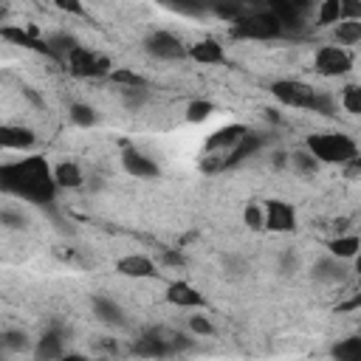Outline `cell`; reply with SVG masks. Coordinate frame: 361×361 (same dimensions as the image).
Returning a JSON list of instances; mask_svg holds the SVG:
<instances>
[{
	"label": "cell",
	"instance_id": "6da1fadb",
	"mask_svg": "<svg viewBox=\"0 0 361 361\" xmlns=\"http://www.w3.org/2000/svg\"><path fill=\"white\" fill-rule=\"evenodd\" d=\"M0 192L23 197L34 206H48L56 197L51 166L42 155H28L11 164H0Z\"/></svg>",
	"mask_w": 361,
	"mask_h": 361
},
{
	"label": "cell",
	"instance_id": "7a4b0ae2",
	"mask_svg": "<svg viewBox=\"0 0 361 361\" xmlns=\"http://www.w3.org/2000/svg\"><path fill=\"white\" fill-rule=\"evenodd\" d=\"M305 149L316 164H350L358 158V144L344 133H313L307 135Z\"/></svg>",
	"mask_w": 361,
	"mask_h": 361
},
{
	"label": "cell",
	"instance_id": "3957f363",
	"mask_svg": "<svg viewBox=\"0 0 361 361\" xmlns=\"http://www.w3.org/2000/svg\"><path fill=\"white\" fill-rule=\"evenodd\" d=\"M231 34L240 39H276L282 37V25L279 20L265 8V11H243L234 23H231Z\"/></svg>",
	"mask_w": 361,
	"mask_h": 361
},
{
	"label": "cell",
	"instance_id": "277c9868",
	"mask_svg": "<svg viewBox=\"0 0 361 361\" xmlns=\"http://www.w3.org/2000/svg\"><path fill=\"white\" fill-rule=\"evenodd\" d=\"M65 65L68 71L76 76V79H96V76H107L113 71L110 59L99 51H90L85 45H76L68 56H65Z\"/></svg>",
	"mask_w": 361,
	"mask_h": 361
},
{
	"label": "cell",
	"instance_id": "5b68a950",
	"mask_svg": "<svg viewBox=\"0 0 361 361\" xmlns=\"http://www.w3.org/2000/svg\"><path fill=\"white\" fill-rule=\"evenodd\" d=\"M271 93L276 102H282L288 107H299V110H310L313 99H316V90L302 79H276L271 85Z\"/></svg>",
	"mask_w": 361,
	"mask_h": 361
},
{
	"label": "cell",
	"instance_id": "8992f818",
	"mask_svg": "<svg viewBox=\"0 0 361 361\" xmlns=\"http://www.w3.org/2000/svg\"><path fill=\"white\" fill-rule=\"evenodd\" d=\"M144 51L149 56H155V59H169V62L186 56L183 39L178 34H172V31H164V28H155V31H149L144 37Z\"/></svg>",
	"mask_w": 361,
	"mask_h": 361
},
{
	"label": "cell",
	"instance_id": "52a82bcc",
	"mask_svg": "<svg viewBox=\"0 0 361 361\" xmlns=\"http://www.w3.org/2000/svg\"><path fill=\"white\" fill-rule=\"evenodd\" d=\"M313 65H316V73L322 76H344L353 68V56L338 45H322L316 51Z\"/></svg>",
	"mask_w": 361,
	"mask_h": 361
},
{
	"label": "cell",
	"instance_id": "ba28073f",
	"mask_svg": "<svg viewBox=\"0 0 361 361\" xmlns=\"http://www.w3.org/2000/svg\"><path fill=\"white\" fill-rule=\"evenodd\" d=\"M262 226L271 228V231H279V234H288L296 228V209L285 200H268L262 206Z\"/></svg>",
	"mask_w": 361,
	"mask_h": 361
},
{
	"label": "cell",
	"instance_id": "9c48e42d",
	"mask_svg": "<svg viewBox=\"0 0 361 361\" xmlns=\"http://www.w3.org/2000/svg\"><path fill=\"white\" fill-rule=\"evenodd\" d=\"M133 353H135L138 358H166V355H172L164 330H144V333L133 341Z\"/></svg>",
	"mask_w": 361,
	"mask_h": 361
},
{
	"label": "cell",
	"instance_id": "30bf717a",
	"mask_svg": "<svg viewBox=\"0 0 361 361\" xmlns=\"http://www.w3.org/2000/svg\"><path fill=\"white\" fill-rule=\"evenodd\" d=\"M259 147H262L259 133H251V130H248V133H245V135H243V138H240V141H237V144H234V147H231L226 155H220V161L214 164V172H217V169H226V166H237L240 161L251 158V155H254Z\"/></svg>",
	"mask_w": 361,
	"mask_h": 361
},
{
	"label": "cell",
	"instance_id": "8fae6325",
	"mask_svg": "<svg viewBox=\"0 0 361 361\" xmlns=\"http://www.w3.org/2000/svg\"><path fill=\"white\" fill-rule=\"evenodd\" d=\"M248 130L243 127V124H226V127H220V130H214L209 138H206V144H203V149L209 152V155H226L243 135H245Z\"/></svg>",
	"mask_w": 361,
	"mask_h": 361
},
{
	"label": "cell",
	"instance_id": "7c38bea8",
	"mask_svg": "<svg viewBox=\"0 0 361 361\" xmlns=\"http://www.w3.org/2000/svg\"><path fill=\"white\" fill-rule=\"evenodd\" d=\"M121 164H124L127 175L141 178V180H152V178L161 175L158 164H155L149 155H144V152H138V149H133V147H127V149L121 152Z\"/></svg>",
	"mask_w": 361,
	"mask_h": 361
},
{
	"label": "cell",
	"instance_id": "4fadbf2b",
	"mask_svg": "<svg viewBox=\"0 0 361 361\" xmlns=\"http://www.w3.org/2000/svg\"><path fill=\"white\" fill-rule=\"evenodd\" d=\"M116 271L127 279H152L158 274L155 262L147 254H127V257L116 259Z\"/></svg>",
	"mask_w": 361,
	"mask_h": 361
},
{
	"label": "cell",
	"instance_id": "5bb4252c",
	"mask_svg": "<svg viewBox=\"0 0 361 361\" xmlns=\"http://www.w3.org/2000/svg\"><path fill=\"white\" fill-rule=\"evenodd\" d=\"M166 302L175 307H206V299L197 288H192L186 279H175L166 288Z\"/></svg>",
	"mask_w": 361,
	"mask_h": 361
},
{
	"label": "cell",
	"instance_id": "9a60e30c",
	"mask_svg": "<svg viewBox=\"0 0 361 361\" xmlns=\"http://www.w3.org/2000/svg\"><path fill=\"white\" fill-rule=\"evenodd\" d=\"M347 265H344V259H336V257H322V259H316L313 262V268H310V276L316 279V282H324V285H338V282H344L347 279Z\"/></svg>",
	"mask_w": 361,
	"mask_h": 361
},
{
	"label": "cell",
	"instance_id": "2e32d148",
	"mask_svg": "<svg viewBox=\"0 0 361 361\" xmlns=\"http://www.w3.org/2000/svg\"><path fill=\"white\" fill-rule=\"evenodd\" d=\"M65 353V336L59 327L45 330L34 344V361H56Z\"/></svg>",
	"mask_w": 361,
	"mask_h": 361
},
{
	"label": "cell",
	"instance_id": "e0dca14e",
	"mask_svg": "<svg viewBox=\"0 0 361 361\" xmlns=\"http://www.w3.org/2000/svg\"><path fill=\"white\" fill-rule=\"evenodd\" d=\"M0 37L20 45V48H28V51H37V54H45L48 56V45L45 39H37V31L34 28H23V25H0Z\"/></svg>",
	"mask_w": 361,
	"mask_h": 361
},
{
	"label": "cell",
	"instance_id": "ac0fdd59",
	"mask_svg": "<svg viewBox=\"0 0 361 361\" xmlns=\"http://www.w3.org/2000/svg\"><path fill=\"white\" fill-rule=\"evenodd\" d=\"M37 141L31 127L23 124H0V149H31Z\"/></svg>",
	"mask_w": 361,
	"mask_h": 361
},
{
	"label": "cell",
	"instance_id": "d6986e66",
	"mask_svg": "<svg viewBox=\"0 0 361 361\" xmlns=\"http://www.w3.org/2000/svg\"><path fill=\"white\" fill-rule=\"evenodd\" d=\"M90 307H93V316H96L102 324H107V327H124V324H127V316H124L121 305L113 302L110 296H102V293L93 296Z\"/></svg>",
	"mask_w": 361,
	"mask_h": 361
},
{
	"label": "cell",
	"instance_id": "ffe728a7",
	"mask_svg": "<svg viewBox=\"0 0 361 361\" xmlns=\"http://www.w3.org/2000/svg\"><path fill=\"white\" fill-rule=\"evenodd\" d=\"M186 56H192L195 62H203V65H223L226 62V51L217 39L206 37V39H197L195 45L186 48Z\"/></svg>",
	"mask_w": 361,
	"mask_h": 361
},
{
	"label": "cell",
	"instance_id": "44dd1931",
	"mask_svg": "<svg viewBox=\"0 0 361 361\" xmlns=\"http://www.w3.org/2000/svg\"><path fill=\"white\" fill-rule=\"evenodd\" d=\"M268 11L279 20L282 34H285V31H299V28H302V6H293V3L276 0V3H271V8H268Z\"/></svg>",
	"mask_w": 361,
	"mask_h": 361
},
{
	"label": "cell",
	"instance_id": "7402d4cb",
	"mask_svg": "<svg viewBox=\"0 0 361 361\" xmlns=\"http://www.w3.org/2000/svg\"><path fill=\"white\" fill-rule=\"evenodd\" d=\"M51 175H54L56 189H79L85 183V175H82L79 164H73V161H59L51 169Z\"/></svg>",
	"mask_w": 361,
	"mask_h": 361
},
{
	"label": "cell",
	"instance_id": "603a6c76",
	"mask_svg": "<svg viewBox=\"0 0 361 361\" xmlns=\"http://www.w3.org/2000/svg\"><path fill=\"white\" fill-rule=\"evenodd\" d=\"M327 248H330V257H336V259H353L358 254L361 243L355 234H338L336 240L327 243Z\"/></svg>",
	"mask_w": 361,
	"mask_h": 361
},
{
	"label": "cell",
	"instance_id": "cb8c5ba5",
	"mask_svg": "<svg viewBox=\"0 0 361 361\" xmlns=\"http://www.w3.org/2000/svg\"><path fill=\"white\" fill-rule=\"evenodd\" d=\"M330 355H333V361H361V338L358 336H347V338L336 341Z\"/></svg>",
	"mask_w": 361,
	"mask_h": 361
},
{
	"label": "cell",
	"instance_id": "d4e9b609",
	"mask_svg": "<svg viewBox=\"0 0 361 361\" xmlns=\"http://www.w3.org/2000/svg\"><path fill=\"white\" fill-rule=\"evenodd\" d=\"M336 39L341 45H355L361 39V20H338L336 23Z\"/></svg>",
	"mask_w": 361,
	"mask_h": 361
},
{
	"label": "cell",
	"instance_id": "484cf974",
	"mask_svg": "<svg viewBox=\"0 0 361 361\" xmlns=\"http://www.w3.org/2000/svg\"><path fill=\"white\" fill-rule=\"evenodd\" d=\"M118 96H121V104H124L130 113H138V110L149 102V87H121Z\"/></svg>",
	"mask_w": 361,
	"mask_h": 361
},
{
	"label": "cell",
	"instance_id": "4316f807",
	"mask_svg": "<svg viewBox=\"0 0 361 361\" xmlns=\"http://www.w3.org/2000/svg\"><path fill=\"white\" fill-rule=\"evenodd\" d=\"M107 76H110L113 85H118V90H121V87H149L147 79H144L141 73L130 71V68H116V71H110Z\"/></svg>",
	"mask_w": 361,
	"mask_h": 361
},
{
	"label": "cell",
	"instance_id": "83f0119b",
	"mask_svg": "<svg viewBox=\"0 0 361 361\" xmlns=\"http://www.w3.org/2000/svg\"><path fill=\"white\" fill-rule=\"evenodd\" d=\"M68 116H71V121H73L76 127H93V124L99 121L96 110H93L90 104H85V102H73L71 110H68Z\"/></svg>",
	"mask_w": 361,
	"mask_h": 361
},
{
	"label": "cell",
	"instance_id": "f1b7e54d",
	"mask_svg": "<svg viewBox=\"0 0 361 361\" xmlns=\"http://www.w3.org/2000/svg\"><path fill=\"white\" fill-rule=\"evenodd\" d=\"M0 344H3L6 353H25L28 350V336L23 330H3Z\"/></svg>",
	"mask_w": 361,
	"mask_h": 361
},
{
	"label": "cell",
	"instance_id": "f546056e",
	"mask_svg": "<svg viewBox=\"0 0 361 361\" xmlns=\"http://www.w3.org/2000/svg\"><path fill=\"white\" fill-rule=\"evenodd\" d=\"M338 20H341V3L338 0H324L316 8V23L319 25H330V23H338Z\"/></svg>",
	"mask_w": 361,
	"mask_h": 361
},
{
	"label": "cell",
	"instance_id": "4dcf8cb0",
	"mask_svg": "<svg viewBox=\"0 0 361 361\" xmlns=\"http://www.w3.org/2000/svg\"><path fill=\"white\" fill-rule=\"evenodd\" d=\"M212 113H214V104L206 102V99H195V102H189V107H186V118H189L192 124L206 121Z\"/></svg>",
	"mask_w": 361,
	"mask_h": 361
},
{
	"label": "cell",
	"instance_id": "1f68e13d",
	"mask_svg": "<svg viewBox=\"0 0 361 361\" xmlns=\"http://www.w3.org/2000/svg\"><path fill=\"white\" fill-rule=\"evenodd\" d=\"M245 271H248L245 257H240V254H226V257H223V274H226V276L240 279V276H245Z\"/></svg>",
	"mask_w": 361,
	"mask_h": 361
},
{
	"label": "cell",
	"instance_id": "d6a6232c",
	"mask_svg": "<svg viewBox=\"0 0 361 361\" xmlns=\"http://www.w3.org/2000/svg\"><path fill=\"white\" fill-rule=\"evenodd\" d=\"M341 107H344L347 113H353V116L361 113V87H358V85H347V87L341 90Z\"/></svg>",
	"mask_w": 361,
	"mask_h": 361
},
{
	"label": "cell",
	"instance_id": "836d02e7",
	"mask_svg": "<svg viewBox=\"0 0 361 361\" xmlns=\"http://www.w3.org/2000/svg\"><path fill=\"white\" fill-rule=\"evenodd\" d=\"M290 161H293V166H296L302 175H310V172H316V169H319L316 158H313L307 149H296V152L290 155Z\"/></svg>",
	"mask_w": 361,
	"mask_h": 361
},
{
	"label": "cell",
	"instance_id": "e575fe53",
	"mask_svg": "<svg viewBox=\"0 0 361 361\" xmlns=\"http://www.w3.org/2000/svg\"><path fill=\"white\" fill-rule=\"evenodd\" d=\"M243 223H245L251 231L265 228V226H262V206H259V203H248L245 212H243Z\"/></svg>",
	"mask_w": 361,
	"mask_h": 361
},
{
	"label": "cell",
	"instance_id": "d590c367",
	"mask_svg": "<svg viewBox=\"0 0 361 361\" xmlns=\"http://www.w3.org/2000/svg\"><path fill=\"white\" fill-rule=\"evenodd\" d=\"M0 226H6V228H25L28 217L23 212H14V209H0Z\"/></svg>",
	"mask_w": 361,
	"mask_h": 361
},
{
	"label": "cell",
	"instance_id": "8d00e7d4",
	"mask_svg": "<svg viewBox=\"0 0 361 361\" xmlns=\"http://www.w3.org/2000/svg\"><path fill=\"white\" fill-rule=\"evenodd\" d=\"M189 330H192L195 336H214V324H212L209 316H203V313L189 316Z\"/></svg>",
	"mask_w": 361,
	"mask_h": 361
},
{
	"label": "cell",
	"instance_id": "74e56055",
	"mask_svg": "<svg viewBox=\"0 0 361 361\" xmlns=\"http://www.w3.org/2000/svg\"><path fill=\"white\" fill-rule=\"evenodd\" d=\"M299 271V257L290 251V248H285L282 254H279V274L282 276H293Z\"/></svg>",
	"mask_w": 361,
	"mask_h": 361
},
{
	"label": "cell",
	"instance_id": "f35d334b",
	"mask_svg": "<svg viewBox=\"0 0 361 361\" xmlns=\"http://www.w3.org/2000/svg\"><path fill=\"white\" fill-rule=\"evenodd\" d=\"M310 110H316V113H322V116H333V113H336V102H333L327 93H316Z\"/></svg>",
	"mask_w": 361,
	"mask_h": 361
},
{
	"label": "cell",
	"instance_id": "ab89813d",
	"mask_svg": "<svg viewBox=\"0 0 361 361\" xmlns=\"http://www.w3.org/2000/svg\"><path fill=\"white\" fill-rule=\"evenodd\" d=\"M161 262H164V265H172V268H183V265H186V257H183L180 251L164 248V251H161Z\"/></svg>",
	"mask_w": 361,
	"mask_h": 361
},
{
	"label": "cell",
	"instance_id": "60d3db41",
	"mask_svg": "<svg viewBox=\"0 0 361 361\" xmlns=\"http://www.w3.org/2000/svg\"><path fill=\"white\" fill-rule=\"evenodd\" d=\"M214 14L223 17V20H231V23H234V20L243 14V8H240V6H214Z\"/></svg>",
	"mask_w": 361,
	"mask_h": 361
},
{
	"label": "cell",
	"instance_id": "b9f144b4",
	"mask_svg": "<svg viewBox=\"0 0 361 361\" xmlns=\"http://www.w3.org/2000/svg\"><path fill=\"white\" fill-rule=\"evenodd\" d=\"M172 11H178V14H203L206 8L203 6H189V3H175V6H169Z\"/></svg>",
	"mask_w": 361,
	"mask_h": 361
},
{
	"label": "cell",
	"instance_id": "7bdbcfd3",
	"mask_svg": "<svg viewBox=\"0 0 361 361\" xmlns=\"http://www.w3.org/2000/svg\"><path fill=\"white\" fill-rule=\"evenodd\" d=\"M23 96H25V99H28L34 107H42V104H45V102H42V96H39L34 87H28V85H23Z\"/></svg>",
	"mask_w": 361,
	"mask_h": 361
},
{
	"label": "cell",
	"instance_id": "ee69618b",
	"mask_svg": "<svg viewBox=\"0 0 361 361\" xmlns=\"http://www.w3.org/2000/svg\"><path fill=\"white\" fill-rule=\"evenodd\" d=\"M56 8H59V11H71V14H85V8H82L79 3H65V0H59Z\"/></svg>",
	"mask_w": 361,
	"mask_h": 361
},
{
	"label": "cell",
	"instance_id": "f6af8a7d",
	"mask_svg": "<svg viewBox=\"0 0 361 361\" xmlns=\"http://www.w3.org/2000/svg\"><path fill=\"white\" fill-rule=\"evenodd\" d=\"M56 361H87V358H85L82 353H62Z\"/></svg>",
	"mask_w": 361,
	"mask_h": 361
},
{
	"label": "cell",
	"instance_id": "bcb514c9",
	"mask_svg": "<svg viewBox=\"0 0 361 361\" xmlns=\"http://www.w3.org/2000/svg\"><path fill=\"white\" fill-rule=\"evenodd\" d=\"M6 14H8V6H6V3H0V25H3V20H6Z\"/></svg>",
	"mask_w": 361,
	"mask_h": 361
},
{
	"label": "cell",
	"instance_id": "7dc6e473",
	"mask_svg": "<svg viewBox=\"0 0 361 361\" xmlns=\"http://www.w3.org/2000/svg\"><path fill=\"white\" fill-rule=\"evenodd\" d=\"M265 118L268 121H276V110H265Z\"/></svg>",
	"mask_w": 361,
	"mask_h": 361
},
{
	"label": "cell",
	"instance_id": "c3c4849f",
	"mask_svg": "<svg viewBox=\"0 0 361 361\" xmlns=\"http://www.w3.org/2000/svg\"><path fill=\"white\" fill-rule=\"evenodd\" d=\"M0 361H6V350H3V344H0Z\"/></svg>",
	"mask_w": 361,
	"mask_h": 361
}]
</instances>
